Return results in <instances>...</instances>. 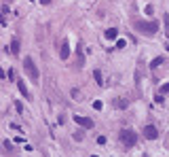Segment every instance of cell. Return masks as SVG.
<instances>
[{"label": "cell", "mask_w": 169, "mask_h": 157, "mask_svg": "<svg viewBox=\"0 0 169 157\" xmlns=\"http://www.w3.org/2000/svg\"><path fill=\"white\" fill-rule=\"evenodd\" d=\"M11 53H15V55L19 53V40H17V38L11 40Z\"/></svg>", "instance_id": "obj_9"}, {"label": "cell", "mask_w": 169, "mask_h": 157, "mask_svg": "<svg viewBox=\"0 0 169 157\" xmlns=\"http://www.w3.org/2000/svg\"><path fill=\"white\" fill-rule=\"evenodd\" d=\"M167 51H169V45H167Z\"/></svg>", "instance_id": "obj_22"}, {"label": "cell", "mask_w": 169, "mask_h": 157, "mask_svg": "<svg viewBox=\"0 0 169 157\" xmlns=\"http://www.w3.org/2000/svg\"><path fill=\"white\" fill-rule=\"evenodd\" d=\"M68 55H70V45H68V40H64L61 51H59V57H61V60H68Z\"/></svg>", "instance_id": "obj_7"}, {"label": "cell", "mask_w": 169, "mask_h": 157, "mask_svg": "<svg viewBox=\"0 0 169 157\" xmlns=\"http://www.w3.org/2000/svg\"><path fill=\"white\" fill-rule=\"evenodd\" d=\"M104 36H106L108 40H114L116 36H119V30H116V28H110V30H106V34H104Z\"/></svg>", "instance_id": "obj_8"}, {"label": "cell", "mask_w": 169, "mask_h": 157, "mask_svg": "<svg viewBox=\"0 0 169 157\" xmlns=\"http://www.w3.org/2000/svg\"><path fill=\"white\" fill-rule=\"evenodd\" d=\"M131 26L140 32V34H146V36H154L159 32V21H144V19H133Z\"/></svg>", "instance_id": "obj_1"}, {"label": "cell", "mask_w": 169, "mask_h": 157, "mask_svg": "<svg viewBox=\"0 0 169 157\" xmlns=\"http://www.w3.org/2000/svg\"><path fill=\"white\" fill-rule=\"evenodd\" d=\"M125 45H127L125 40H119V42H116V49H123V47H125Z\"/></svg>", "instance_id": "obj_16"}, {"label": "cell", "mask_w": 169, "mask_h": 157, "mask_svg": "<svg viewBox=\"0 0 169 157\" xmlns=\"http://www.w3.org/2000/svg\"><path fill=\"white\" fill-rule=\"evenodd\" d=\"M93 108H95V111H102V102L95 100V102H93Z\"/></svg>", "instance_id": "obj_12"}, {"label": "cell", "mask_w": 169, "mask_h": 157, "mask_svg": "<svg viewBox=\"0 0 169 157\" xmlns=\"http://www.w3.org/2000/svg\"><path fill=\"white\" fill-rule=\"evenodd\" d=\"M165 24H167V38H169V15H165Z\"/></svg>", "instance_id": "obj_17"}, {"label": "cell", "mask_w": 169, "mask_h": 157, "mask_svg": "<svg viewBox=\"0 0 169 157\" xmlns=\"http://www.w3.org/2000/svg\"><path fill=\"white\" fill-rule=\"evenodd\" d=\"M42 4H51V2H53V0H40Z\"/></svg>", "instance_id": "obj_18"}, {"label": "cell", "mask_w": 169, "mask_h": 157, "mask_svg": "<svg viewBox=\"0 0 169 157\" xmlns=\"http://www.w3.org/2000/svg\"><path fill=\"white\" fill-rule=\"evenodd\" d=\"M163 62H165L163 57H157V60H152V64H150V68H157V66H161Z\"/></svg>", "instance_id": "obj_11"}, {"label": "cell", "mask_w": 169, "mask_h": 157, "mask_svg": "<svg viewBox=\"0 0 169 157\" xmlns=\"http://www.w3.org/2000/svg\"><path fill=\"white\" fill-rule=\"evenodd\" d=\"M2 77H4V70H2V68H0V78H2Z\"/></svg>", "instance_id": "obj_19"}, {"label": "cell", "mask_w": 169, "mask_h": 157, "mask_svg": "<svg viewBox=\"0 0 169 157\" xmlns=\"http://www.w3.org/2000/svg\"><path fill=\"white\" fill-rule=\"evenodd\" d=\"M23 70H26V75L34 81V85L40 81V72H38V68H36V64H34V60L32 57H26L23 60Z\"/></svg>", "instance_id": "obj_2"}, {"label": "cell", "mask_w": 169, "mask_h": 157, "mask_svg": "<svg viewBox=\"0 0 169 157\" xmlns=\"http://www.w3.org/2000/svg\"><path fill=\"white\" fill-rule=\"evenodd\" d=\"M161 93H163V96H165V93H169V83H167V85H163V87H161Z\"/></svg>", "instance_id": "obj_13"}, {"label": "cell", "mask_w": 169, "mask_h": 157, "mask_svg": "<svg viewBox=\"0 0 169 157\" xmlns=\"http://www.w3.org/2000/svg\"><path fill=\"white\" fill-rule=\"evenodd\" d=\"M119 140L125 144L127 149H131V147H135L137 136H135V132H133V130H121V132H119Z\"/></svg>", "instance_id": "obj_3"}, {"label": "cell", "mask_w": 169, "mask_h": 157, "mask_svg": "<svg viewBox=\"0 0 169 157\" xmlns=\"http://www.w3.org/2000/svg\"><path fill=\"white\" fill-rule=\"evenodd\" d=\"M144 136H146L148 140H154V138L159 136V130H157L154 125H146V127H144Z\"/></svg>", "instance_id": "obj_5"}, {"label": "cell", "mask_w": 169, "mask_h": 157, "mask_svg": "<svg viewBox=\"0 0 169 157\" xmlns=\"http://www.w3.org/2000/svg\"><path fill=\"white\" fill-rule=\"evenodd\" d=\"M17 89H19V93H21L23 98H30V91H28V87H26V83H23L21 78H17Z\"/></svg>", "instance_id": "obj_6"}, {"label": "cell", "mask_w": 169, "mask_h": 157, "mask_svg": "<svg viewBox=\"0 0 169 157\" xmlns=\"http://www.w3.org/2000/svg\"><path fill=\"white\" fill-rule=\"evenodd\" d=\"M152 11H154V9H152V4H148V6H146V15H152Z\"/></svg>", "instance_id": "obj_15"}, {"label": "cell", "mask_w": 169, "mask_h": 157, "mask_svg": "<svg viewBox=\"0 0 169 157\" xmlns=\"http://www.w3.org/2000/svg\"><path fill=\"white\" fill-rule=\"evenodd\" d=\"M74 121H76L78 125H83L84 130H93V127H95V121H93V119H89V117H81V115H76Z\"/></svg>", "instance_id": "obj_4"}, {"label": "cell", "mask_w": 169, "mask_h": 157, "mask_svg": "<svg viewBox=\"0 0 169 157\" xmlns=\"http://www.w3.org/2000/svg\"><path fill=\"white\" fill-rule=\"evenodd\" d=\"M93 77H95V81H97V85H102V83H104V77H102V72H99V70H95V72H93Z\"/></svg>", "instance_id": "obj_10"}, {"label": "cell", "mask_w": 169, "mask_h": 157, "mask_svg": "<svg viewBox=\"0 0 169 157\" xmlns=\"http://www.w3.org/2000/svg\"><path fill=\"white\" fill-rule=\"evenodd\" d=\"M74 140H78V142H81V140H83V132H76V134H74Z\"/></svg>", "instance_id": "obj_14"}, {"label": "cell", "mask_w": 169, "mask_h": 157, "mask_svg": "<svg viewBox=\"0 0 169 157\" xmlns=\"http://www.w3.org/2000/svg\"><path fill=\"white\" fill-rule=\"evenodd\" d=\"M0 24H4V19H2V15H0Z\"/></svg>", "instance_id": "obj_21"}, {"label": "cell", "mask_w": 169, "mask_h": 157, "mask_svg": "<svg viewBox=\"0 0 169 157\" xmlns=\"http://www.w3.org/2000/svg\"><path fill=\"white\" fill-rule=\"evenodd\" d=\"M11 2H13V0H4V4H11Z\"/></svg>", "instance_id": "obj_20"}]
</instances>
